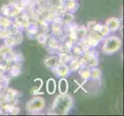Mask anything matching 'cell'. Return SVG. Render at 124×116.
I'll list each match as a JSON object with an SVG mask.
<instances>
[{"label":"cell","mask_w":124,"mask_h":116,"mask_svg":"<svg viewBox=\"0 0 124 116\" xmlns=\"http://www.w3.org/2000/svg\"><path fill=\"white\" fill-rule=\"evenodd\" d=\"M68 88H69V85H68L67 80L65 78H62L59 80V91L62 94H66L67 91H68Z\"/></svg>","instance_id":"5"},{"label":"cell","mask_w":124,"mask_h":116,"mask_svg":"<svg viewBox=\"0 0 124 116\" xmlns=\"http://www.w3.org/2000/svg\"><path fill=\"white\" fill-rule=\"evenodd\" d=\"M43 106H44L43 99L41 98H34V99H32L26 105V109L29 111H32L39 110L43 108Z\"/></svg>","instance_id":"3"},{"label":"cell","mask_w":124,"mask_h":116,"mask_svg":"<svg viewBox=\"0 0 124 116\" xmlns=\"http://www.w3.org/2000/svg\"><path fill=\"white\" fill-rule=\"evenodd\" d=\"M119 27V22L116 19H111L107 21V28L112 30L118 29Z\"/></svg>","instance_id":"6"},{"label":"cell","mask_w":124,"mask_h":116,"mask_svg":"<svg viewBox=\"0 0 124 116\" xmlns=\"http://www.w3.org/2000/svg\"><path fill=\"white\" fill-rule=\"evenodd\" d=\"M121 42L116 37H110L108 38L107 40H106L104 47H103V52L110 54V53H113L116 50H117L119 46H120Z\"/></svg>","instance_id":"2"},{"label":"cell","mask_w":124,"mask_h":116,"mask_svg":"<svg viewBox=\"0 0 124 116\" xmlns=\"http://www.w3.org/2000/svg\"><path fill=\"white\" fill-rule=\"evenodd\" d=\"M56 89V84H55V81L54 79L50 78L47 80L46 84V91L49 94H53Z\"/></svg>","instance_id":"4"},{"label":"cell","mask_w":124,"mask_h":116,"mask_svg":"<svg viewBox=\"0 0 124 116\" xmlns=\"http://www.w3.org/2000/svg\"><path fill=\"white\" fill-rule=\"evenodd\" d=\"M72 99L70 96L62 94L56 98L54 105L53 106V110L54 114L64 115L71 108Z\"/></svg>","instance_id":"1"}]
</instances>
